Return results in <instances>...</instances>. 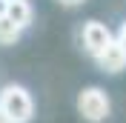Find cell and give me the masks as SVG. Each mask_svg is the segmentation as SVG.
<instances>
[{
  "mask_svg": "<svg viewBox=\"0 0 126 123\" xmlns=\"http://www.w3.org/2000/svg\"><path fill=\"white\" fill-rule=\"evenodd\" d=\"M0 112L9 117V123H29L34 115V100L23 86H6L0 92Z\"/></svg>",
  "mask_w": 126,
  "mask_h": 123,
  "instance_id": "6da1fadb",
  "label": "cell"
},
{
  "mask_svg": "<svg viewBox=\"0 0 126 123\" xmlns=\"http://www.w3.org/2000/svg\"><path fill=\"white\" fill-rule=\"evenodd\" d=\"M78 112L86 117L89 123H100V120H106V117H109V112H112L109 94L103 92V89H97V86L83 89V92L78 94Z\"/></svg>",
  "mask_w": 126,
  "mask_h": 123,
  "instance_id": "7a4b0ae2",
  "label": "cell"
},
{
  "mask_svg": "<svg viewBox=\"0 0 126 123\" xmlns=\"http://www.w3.org/2000/svg\"><path fill=\"white\" fill-rule=\"evenodd\" d=\"M112 40H115V37H112L109 26L100 23V20H89V23L83 26V49H86L92 57H97Z\"/></svg>",
  "mask_w": 126,
  "mask_h": 123,
  "instance_id": "3957f363",
  "label": "cell"
},
{
  "mask_svg": "<svg viewBox=\"0 0 126 123\" xmlns=\"http://www.w3.org/2000/svg\"><path fill=\"white\" fill-rule=\"evenodd\" d=\"M94 60H97V66H100L103 72H112V75L120 72V69H126V52H123V46H120L118 40H112Z\"/></svg>",
  "mask_w": 126,
  "mask_h": 123,
  "instance_id": "277c9868",
  "label": "cell"
},
{
  "mask_svg": "<svg viewBox=\"0 0 126 123\" xmlns=\"http://www.w3.org/2000/svg\"><path fill=\"white\" fill-rule=\"evenodd\" d=\"M6 17L12 23H17L20 29H26L32 23V17H34V9H32L29 0H9L6 3Z\"/></svg>",
  "mask_w": 126,
  "mask_h": 123,
  "instance_id": "5b68a950",
  "label": "cell"
},
{
  "mask_svg": "<svg viewBox=\"0 0 126 123\" xmlns=\"http://www.w3.org/2000/svg\"><path fill=\"white\" fill-rule=\"evenodd\" d=\"M20 26L12 23L6 15H0V46H12V43H17V37H20Z\"/></svg>",
  "mask_w": 126,
  "mask_h": 123,
  "instance_id": "8992f818",
  "label": "cell"
},
{
  "mask_svg": "<svg viewBox=\"0 0 126 123\" xmlns=\"http://www.w3.org/2000/svg\"><path fill=\"white\" fill-rule=\"evenodd\" d=\"M115 40H118L120 46H123V52H126V23L120 26V31H118V37H115Z\"/></svg>",
  "mask_w": 126,
  "mask_h": 123,
  "instance_id": "52a82bcc",
  "label": "cell"
},
{
  "mask_svg": "<svg viewBox=\"0 0 126 123\" xmlns=\"http://www.w3.org/2000/svg\"><path fill=\"white\" fill-rule=\"evenodd\" d=\"M63 6H80V3H83V0H60Z\"/></svg>",
  "mask_w": 126,
  "mask_h": 123,
  "instance_id": "ba28073f",
  "label": "cell"
},
{
  "mask_svg": "<svg viewBox=\"0 0 126 123\" xmlns=\"http://www.w3.org/2000/svg\"><path fill=\"white\" fill-rule=\"evenodd\" d=\"M6 3L9 0H0V15H6Z\"/></svg>",
  "mask_w": 126,
  "mask_h": 123,
  "instance_id": "9c48e42d",
  "label": "cell"
},
{
  "mask_svg": "<svg viewBox=\"0 0 126 123\" xmlns=\"http://www.w3.org/2000/svg\"><path fill=\"white\" fill-rule=\"evenodd\" d=\"M0 123H9V117H6V115H3V112H0Z\"/></svg>",
  "mask_w": 126,
  "mask_h": 123,
  "instance_id": "30bf717a",
  "label": "cell"
}]
</instances>
